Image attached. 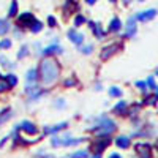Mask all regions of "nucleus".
I'll return each instance as SVG.
<instances>
[{
  "label": "nucleus",
  "mask_w": 158,
  "mask_h": 158,
  "mask_svg": "<svg viewBox=\"0 0 158 158\" xmlns=\"http://www.w3.org/2000/svg\"><path fill=\"white\" fill-rule=\"evenodd\" d=\"M40 76H41L43 84L49 85L57 79L59 76V65L54 59H44L40 65Z\"/></svg>",
  "instance_id": "f257e3e1"
},
{
  "label": "nucleus",
  "mask_w": 158,
  "mask_h": 158,
  "mask_svg": "<svg viewBox=\"0 0 158 158\" xmlns=\"http://www.w3.org/2000/svg\"><path fill=\"white\" fill-rule=\"evenodd\" d=\"M94 130H95L97 136H109L111 133L115 131V123L111 120V118L101 117V118H98V120L95 122Z\"/></svg>",
  "instance_id": "f03ea898"
},
{
  "label": "nucleus",
  "mask_w": 158,
  "mask_h": 158,
  "mask_svg": "<svg viewBox=\"0 0 158 158\" xmlns=\"http://www.w3.org/2000/svg\"><path fill=\"white\" fill-rule=\"evenodd\" d=\"M135 149L141 155V158H152V149L149 144H136Z\"/></svg>",
  "instance_id": "7ed1b4c3"
},
{
  "label": "nucleus",
  "mask_w": 158,
  "mask_h": 158,
  "mask_svg": "<svg viewBox=\"0 0 158 158\" xmlns=\"http://www.w3.org/2000/svg\"><path fill=\"white\" fill-rule=\"evenodd\" d=\"M18 128L25 131V133H29V135H36V131H38V128L32 122H29V120H24L21 125H18Z\"/></svg>",
  "instance_id": "20e7f679"
},
{
  "label": "nucleus",
  "mask_w": 158,
  "mask_h": 158,
  "mask_svg": "<svg viewBox=\"0 0 158 158\" xmlns=\"http://www.w3.org/2000/svg\"><path fill=\"white\" fill-rule=\"evenodd\" d=\"M62 51H63V49H62L60 46L51 44V46H48V48L43 49V56H44V57H49V56H54V54H60Z\"/></svg>",
  "instance_id": "39448f33"
},
{
  "label": "nucleus",
  "mask_w": 158,
  "mask_h": 158,
  "mask_svg": "<svg viewBox=\"0 0 158 158\" xmlns=\"http://www.w3.org/2000/svg\"><path fill=\"white\" fill-rule=\"evenodd\" d=\"M68 38L74 44H82V41H84V35L76 32V30H68Z\"/></svg>",
  "instance_id": "423d86ee"
},
{
  "label": "nucleus",
  "mask_w": 158,
  "mask_h": 158,
  "mask_svg": "<svg viewBox=\"0 0 158 158\" xmlns=\"http://www.w3.org/2000/svg\"><path fill=\"white\" fill-rule=\"evenodd\" d=\"M117 49H118V44H111L109 48H104V49L101 51V59H103V60L109 59L112 54H115V52H117Z\"/></svg>",
  "instance_id": "0eeeda50"
},
{
  "label": "nucleus",
  "mask_w": 158,
  "mask_h": 158,
  "mask_svg": "<svg viewBox=\"0 0 158 158\" xmlns=\"http://www.w3.org/2000/svg\"><path fill=\"white\" fill-rule=\"evenodd\" d=\"M155 16H156V11L155 10H147V11H144V13H139L138 19L142 21V22H146V21H152Z\"/></svg>",
  "instance_id": "6e6552de"
},
{
  "label": "nucleus",
  "mask_w": 158,
  "mask_h": 158,
  "mask_svg": "<svg viewBox=\"0 0 158 158\" xmlns=\"http://www.w3.org/2000/svg\"><path fill=\"white\" fill-rule=\"evenodd\" d=\"M67 127H68V122H62V123H59V125L44 128V133H46V135H54V133H57V131H60V130H65Z\"/></svg>",
  "instance_id": "1a4fd4ad"
},
{
  "label": "nucleus",
  "mask_w": 158,
  "mask_h": 158,
  "mask_svg": "<svg viewBox=\"0 0 158 158\" xmlns=\"http://www.w3.org/2000/svg\"><path fill=\"white\" fill-rule=\"evenodd\" d=\"M33 21H35V18H33V15H30V13H24V15H21L19 19H18V22L21 25H30Z\"/></svg>",
  "instance_id": "9d476101"
},
{
  "label": "nucleus",
  "mask_w": 158,
  "mask_h": 158,
  "mask_svg": "<svg viewBox=\"0 0 158 158\" xmlns=\"http://www.w3.org/2000/svg\"><path fill=\"white\" fill-rule=\"evenodd\" d=\"M136 33V19L130 18L127 22V36H133Z\"/></svg>",
  "instance_id": "9b49d317"
},
{
  "label": "nucleus",
  "mask_w": 158,
  "mask_h": 158,
  "mask_svg": "<svg viewBox=\"0 0 158 158\" xmlns=\"http://www.w3.org/2000/svg\"><path fill=\"white\" fill-rule=\"evenodd\" d=\"M115 144L120 149H128L130 147V138H127V136H118L117 139H115Z\"/></svg>",
  "instance_id": "f8f14e48"
},
{
  "label": "nucleus",
  "mask_w": 158,
  "mask_h": 158,
  "mask_svg": "<svg viewBox=\"0 0 158 158\" xmlns=\"http://www.w3.org/2000/svg\"><path fill=\"white\" fill-rule=\"evenodd\" d=\"M25 79H27V87L35 85V81H36V70H29L27 74H25Z\"/></svg>",
  "instance_id": "ddd939ff"
},
{
  "label": "nucleus",
  "mask_w": 158,
  "mask_h": 158,
  "mask_svg": "<svg viewBox=\"0 0 158 158\" xmlns=\"http://www.w3.org/2000/svg\"><path fill=\"white\" fill-rule=\"evenodd\" d=\"M120 29H122L120 19H118V18H114V19L111 21V24H109V30H111V32H120Z\"/></svg>",
  "instance_id": "4468645a"
},
{
  "label": "nucleus",
  "mask_w": 158,
  "mask_h": 158,
  "mask_svg": "<svg viewBox=\"0 0 158 158\" xmlns=\"http://www.w3.org/2000/svg\"><path fill=\"white\" fill-rule=\"evenodd\" d=\"M108 144H109V136H104L103 139H100V141H97V142H95L97 150H98V152H101L103 149H106V147H108Z\"/></svg>",
  "instance_id": "2eb2a0df"
},
{
  "label": "nucleus",
  "mask_w": 158,
  "mask_h": 158,
  "mask_svg": "<svg viewBox=\"0 0 158 158\" xmlns=\"http://www.w3.org/2000/svg\"><path fill=\"white\" fill-rule=\"evenodd\" d=\"M87 156H89V152L87 150H77V152L68 155V158H87Z\"/></svg>",
  "instance_id": "dca6fc26"
},
{
  "label": "nucleus",
  "mask_w": 158,
  "mask_h": 158,
  "mask_svg": "<svg viewBox=\"0 0 158 158\" xmlns=\"http://www.w3.org/2000/svg\"><path fill=\"white\" fill-rule=\"evenodd\" d=\"M41 29H43V24L40 22V21H33V22L30 24V30H32V33H38Z\"/></svg>",
  "instance_id": "f3484780"
},
{
  "label": "nucleus",
  "mask_w": 158,
  "mask_h": 158,
  "mask_svg": "<svg viewBox=\"0 0 158 158\" xmlns=\"http://www.w3.org/2000/svg\"><path fill=\"white\" fill-rule=\"evenodd\" d=\"M8 30H10V24H8V21L0 19V35H5Z\"/></svg>",
  "instance_id": "a211bd4d"
},
{
  "label": "nucleus",
  "mask_w": 158,
  "mask_h": 158,
  "mask_svg": "<svg viewBox=\"0 0 158 158\" xmlns=\"http://www.w3.org/2000/svg\"><path fill=\"white\" fill-rule=\"evenodd\" d=\"M5 81L8 82V85L13 87V85H16V84H18V77H16L15 74H6V76H5Z\"/></svg>",
  "instance_id": "6ab92c4d"
},
{
  "label": "nucleus",
  "mask_w": 158,
  "mask_h": 158,
  "mask_svg": "<svg viewBox=\"0 0 158 158\" xmlns=\"http://www.w3.org/2000/svg\"><path fill=\"white\" fill-rule=\"evenodd\" d=\"M115 112L117 114H123L125 111H127V103L125 101H120V103H118V104H115Z\"/></svg>",
  "instance_id": "aec40b11"
},
{
  "label": "nucleus",
  "mask_w": 158,
  "mask_h": 158,
  "mask_svg": "<svg viewBox=\"0 0 158 158\" xmlns=\"http://www.w3.org/2000/svg\"><path fill=\"white\" fill-rule=\"evenodd\" d=\"M108 92H109V95H111V97H115V98H117V97H122V90H120V89H117V87H109Z\"/></svg>",
  "instance_id": "412c9836"
},
{
  "label": "nucleus",
  "mask_w": 158,
  "mask_h": 158,
  "mask_svg": "<svg viewBox=\"0 0 158 158\" xmlns=\"http://www.w3.org/2000/svg\"><path fill=\"white\" fill-rule=\"evenodd\" d=\"M0 63H2V65H3L5 68H8V70H13V68H15V63L8 62V60H6L5 57H0Z\"/></svg>",
  "instance_id": "4be33fe9"
},
{
  "label": "nucleus",
  "mask_w": 158,
  "mask_h": 158,
  "mask_svg": "<svg viewBox=\"0 0 158 158\" xmlns=\"http://www.w3.org/2000/svg\"><path fill=\"white\" fill-rule=\"evenodd\" d=\"M16 11H18V2H16V0H13V2H11V6H10V13H8V15H10V16H16Z\"/></svg>",
  "instance_id": "5701e85b"
},
{
  "label": "nucleus",
  "mask_w": 158,
  "mask_h": 158,
  "mask_svg": "<svg viewBox=\"0 0 158 158\" xmlns=\"http://www.w3.org/2000/svg\"><path fill=\"white\" fill-rule=\"evenodd\" d=\"M27 54H29V48H27V46H22L21 51L18 52V59H24Z\"/></svg>",
  "instance_id": "b1692460"
},
{
  "label": "nucleus",
  "mask_w": 158,
  "mask_h": 158,
  "mask_svg": "<svg viewBox=\"0 0 158 158\" xmlns=\"http://www.w3.org/2000/svg\"><path fill=\"white\" fill-rule=\"evenodd\" d=\"M85 22V18L82 16V15H77L76 16V19H74V25H76V27H79V25H82Z\"/></svg>",
  "instance_id": "393cba45"
},
{
  "label": "nucleus",
  "mask_w": 158,
  "mask_h": 158,
  "mask_svg": "<svg viewBox=\"0 0 158 158\" xmlns=\"http://www.w3.org/2000/svg\"><path fill=\"white\" fill-rule=\"evenodd\" d=\"M149 89H152V90H156V84H155V79L150 76L149 79H147V84H146Z\"/></svg>",
  "instance_id": "a878e982"
},
{
  "label": "nucleus",
  "mask_w": 158,
  "mask_h": 158,
  "mask_svg": "<svg viewBox=\"0 0 158 158\" xmlns=\"http://www.w3.org/2000/svg\"><path fill=\"white\" fill-rule=\"evenodd\" d=\"M10 46H11L10 40H2V41H0V49H8Z\"/></svg>",
  "instance_id": "bb28decb"
},
{
  "label": "nucleus",
  "mask_w": 158,
  "mask_h": 158,
  "mask_svg": "<svg viewBox=\"0 0 158 158\" xmlns=\"http://www.w3.org/2000/svg\"><path fill=\"white\" fill-rule=\"evenodd\" d=\"M10 115H11V112H10V111H8V112L5 111L2 115H0V125H2V123H3V120H6V118H8Z\"/></svg>",
  "instance_id": "cd10ccee"
},
{
  "label": "nucleus",
  "mask_w": 158,
  "mask_h": 158,
  "mask_svg": "<svg viewBox=\"0 0 158 158\" xmlns=\"http://www.w3.org/2000/svg\"><path fill=\"white\" fill-rule=\"evenodd\" d=\"M92 49H94V48H92V46L89 44V46H85V48H81L79 51H81L82 54H90V52H92Z\"/></svg>",
  "instance_id": "c85d7f7f"
},
{
  "label": "nucleus",
  "mask_w": 158,
  "mask_h": 158,
  "mask_svg": "<svg viewBox=\"0 0 158 158\" xmlns=\"http://www.w3.org/2000/svg\"><path fill=\"white\" fill-rule=\"evenodd\" d=\"M48 24L51 25V27H56V24H57V22H56V18H54V16H49V18H48Z\"/></svg>",
  "instance_id": "c756f323"
},
{
  "label": "nucleus",
  "mask_w": 158,
  "mask_h": 158,
  "mask_svg": "<svg viewBox=\"0 0 158 158\" xmlns=\"http://www.w3.org/2000/svg\"><path fill=\"white\" fill-rule=\"evenodd\" d=\"M6 89H8L6 81H0V92H3V90H6Z\"/></svg>",
  "instance_id": "7c9ffc66"
},
{
  "label": "nucleus",
  "mask_w": 158,
  "mask_h": 158,
  "mask_svg": "<svg viewBox=\"0 0 158 158\" xmlns=\"http://www.w3.org/2000/svg\"><path fill=\"white\" fill-rule=\"evenodd\" d=\"M136 85H138V87H139L141 90H146V89H147L146 82H142V81H138V82H136Z\"/></svg>",
  "instance_id": "2f4dec72"
},
{
  "label": "nucleus",
  "mask_w": 158,
  "mask_h": 158,
  "mask_svg": "<svg viewBox=\"0 0 158 158\" xmlns=\"http://www.w3.org/2000/svg\"><path fill=\"white\" fill-rule=\"evenodd\" d=\"M54 104H56V108H63V106H65V101H63V100H57Z\"/></svg>",
  "instance_id": "473e14b6"
},
{
  "label": "nucleus",
  "mask_w": 158,
  "mask_h": 158,
  "mask_svg": "<svg viewBox=\"0 0 158 158\" xmlns=\"http://www.w3.org/2000/svg\"><path fill=\"white\" fill-rule=\"evenodd\" d=\"M65 85H67V87L74 85V79H67V81H65Z\"/></svg>",
  "instance_id": "72a5a7b5"
},
{
  "label": "nucleus",
  "mask_w": 158,
  "mask_h": 158,
  "mask_svg": "<svg viewBox=\"0 0 158 158\" xmlns=\"http://www.w3.org/2000/svg\"><path fill=\"white\" fill-rule=\"evenodd\" d=\"M109 158H122V156L118 155V153H111V155H109Z\"/></svg>",
  "instance_id": "f704fd0d"
},
{
  "label": "nucleus",
  "mask_w": 158,
  "mask_h": 158,
  "mask_svg": "<svg viewBox=\"0 0 158 158\" xmlns=\"http://www.w3.org/2000/svg\"><path fill=\"white\" fill-rule=\"evenodd\" d=\"M85 2H87V3H89V5H94V3H95V2H97V0H85Z\"/></svg>",
  "instance_id": "c9c22d12"
},
{
  "label": "nucleus",
  "mask_w": 158,
  "mask_h": 158,
  "mask_svg": "<svg viewBox=\"0 0 158 158\" xmlns=\"http://www.w3.org/2000/svg\"><path fill=\"white\" fill-rule=\"evenodd\" d=\"M92 158H101V155H100V153H97V155H94Z\"/></svg>",
  "instance_id": "e433bc0d"
},
{
  "label": "nucleus",
  "mask_w": 158,
  "mask_h": 158,
  "mask_svg": "<svg viewBox=\"0 0 158 158\" xmlns=\"http://www.w3.org/2000/svg\"><path fill=\"white\" fill-rule=\"evenodd\" d=\"M131 2V0H123V3H130Z\"/></svg>",
  "instance_id": "4c0bfd02"
},
{
  "label": "nucleus",
  "mask_w": 158,
  "mask_h": 158,
  "mask_svg": "<svg viewBox=\"0 0 158 158\" xmlns=\"http://www.w3.org/2000/svg\"><path fill=\"white\" fill-rule=\"evenodd\" d=\"M109 2H112V3H114V2H115V0H109Z\"/></svg>",
  "instance_id": "58836bf2"
},
{
  "label": "nucleus",
  "mask_w": 158,
  "mask_h": 158,
  "mask_svg": "<svg viewBox=\"0 0 158 158\" xmlns=\"http://www.w3.org/2000/svg\"><path fill=\"white\" fill-rule=\"evenodd\" d=\"M139 2H144V0H139Z\"/></svg>",
  "instance_id": "ea45409f"
}]
</instances>
